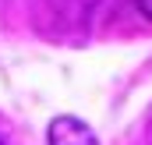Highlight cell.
<instances>
[{
    "mask_svg": "<svg viewBox=\"0 0 152 145\" xmlns=\"http://www.w3.org/2000/svg\"><path fill=\"white\" fill-rule=\"evenodd\" d=\"M50 145H99L92 127L78 117H57L50 124Z\"/></svg>",
    "mask_w": 152,
    "mask_h": 145,
    "instance_id": "cell-1",
    "label": "cell"
},
{
    "mask_svg": "<svg viewBox=\"0 0 152 145\" xmlns=\"http://www.w3.org/2000/svg\"><path fill=\"white\" fill-rule=\"evenodd\" d=\"M134 4H138V11H142V14L152 21V0H134Z\"/></svg>",
    "mask_w": 152,
    "mask_h": 145,
    "instance_id": "cell-2",
    "label": "cell"
}]
</instances>
